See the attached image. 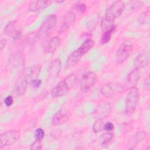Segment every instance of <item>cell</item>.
Masks as SVG:
<instances>
[{"instance_id": "1", "label": "cell", "mask_w": 150, "mask_h": 150, "mask_svg": "<svg viewBox=\"0 0 150 150\" xmlns=\"http://www.w3.org/2000/svg\"><path fill=\"white\" fill-rule=\"evenodd\" d=\"M76 80L74 74L69 75L64 80L58 83L53 88L51 91V96L53 98H57L66 95L74 87Z\"/></svg>"}, {"instance_id": "2", "label": "cell", "mask_w": 150, "mask_h": 150, "mask_svg": "<svg viewBox=\"0 0 150 150\" xmlns=\"http://www.w3.org/2000/svg\"><path fill=\"white\" fill-rule=\"evenodd\" d=\"M139 92L136 87H133L129 90L125 100V114L130 116L135 111L139 101Z\"/></svg>"}, {"instance_id": "3", "label": "cell", "mask_w": 150, "mask_h": 150, "mask_svg": "<svg viewBox=\"0 0 150 150\" xmlns=\"http://www.w3.org/2000/svg\"><path fill=\"white\" fill-rule=\"evenodd\" d=\"M133 50L132 42L126 39L123 41L118 47L116 52V61L118 64H121L125 62L130 54L132 53Z\"/></svg>"}, {"instance_id": "4", "label": "cell", "mask_w": 150, "mask_h": 150, "mask_svg": "<svg viewBox=\"0 0 150 150\" xmlns=\"http://www.w3.org/2000/svg\"><path fill=\"white\" fill-rule=\"evenodd\" d=\"M57 23V16L55 15H50L47 17L41 25L37 36L39 38H44L49 36L54 29Z\"/></svg>"}, {"instance_id": "5", "label": "cell", "mask_w": 150, "mask_h": 150, "mask_svg": "<svg viewBox=\"0 0 150 150\" xmlns=\"http://www.w3.org/2000/svg\"><path fill=\"white\" fill-rule=\"evenodd\" d=\"M125 8V5L123 1H115L107 9L105 15L104 17L110 21H114L116 18H118L122 13Z\"/></svg>"}, {"instance_id": "6", "label": "cell", "mask_w": 150, "mask_h": 150, "mask_svg": "<svg viewBox=\"0 0 150 150\" xmlns=\"http://www.w3.org/2000/svg\"><path fill=\"white\" fill-rule=\"evenodd\" d=\"M97 76L94 71H89L84 73L80 80V90L83 93H87L95 86Z\"/></svg>"}, {"instance_id": "7", "label": "cell", "mask_w": 150, "mask_h": 150, "mask_svg": "<svg viewBox=\"0 0 150 150\" xmlns=\"http://www.w3.org/2000/svg\"><path fill=\"white\" fill-rule=\"evenodd\" d=\"M21 134L17 130H10L0 135V148L9 146L15 144L19 139Z\"/></svg>"}, {"instance_id": "8", "label": "cell", "mask_w": 150, "mask_h": 150, "mask_svg": "<svg viewBox=\"0 0 150 150\" xmlns=\"http://www.w3.org/2000/svg\"><path fill=\"white\" fill-rule=\"evenodd\" d=\"M125 87L122 84L118 83H108L102 86L101 93L105 97L110 98L114 97L124 90Z\"/></svg>"}, {"instance_id": "9", "label": "cell", "mask_w": 150, "mask_h": 150, "mask_svg": "<svg viewBox=\"0 0 150 150\" xmlns=\"http://www.w3.org/2000/svg\"><path fill=\"white\" fill-rule=\"evenodd\" d=\"M24 65V57L19 52L16 51L12 53L8 60V66L12 71H18Z\"/></svg>"}, {"instance_id": "10", "label": "cell", "mask_w": 150, "mask_h": 150, "mask_svg": "<svg viewBox=\"0 0 150 150\" xmlns=\"http://www.w3.org/2000/svg\"><path fill=\"white\" fill-rule=\"evenodd\" d=\"M149 50L148 48L142 50L136 56L134 60V66L135 68L139 69L147 66L149 63Z\"/></svg>"}, {"instance_id": "11", "label": "cell", "mask_w": 150, "mask_h": 150, "mask_svg": "<svg viewBox=\"0 0 150 150\" xmlns=\"http://www.w3.org/2000/svg\"><path fill=\"white\" fill-rule=\"evenodd\" d=\"M28 81L25 77L21 76L16 81L12 90V93L15 96H21L23 95L26 90Z\"/></svg>"}, {"instance_id": "12", "label": "cell", "mask_w": 150, "mask_h": 150, "mask_svg": "<svg viewBox=\"0 0 150 150\" xmlns=\"http://www.w3.org/2000/svg\"><path fill=\"white\" fill-rule=\"evenodd\" d=\"M70 112L67 108H62L54 114L52 118V123L54 125H60L66 122L69 118Z\"/></svg>"}, {"instance_id": "13", "label": "cell", "mask_w": 150, "mask_h": 150, "mask_svg": "<svg viewBox=\"0 0 150 150\" xmlns=\"http://www.w3.org/2000/svg\"><path fill=\"white\" fill-rule=\"evenodd\" d=\"M5 34L13 39H18L21 36V32L18 29L16 21L9 22L4 29Z\"/></svg>"}, {"instance_id": "14", "label": "cell", "mask_w": 150, "mask_h": 150, "mask_svg": "<svg viewBox=\"0 0 150 150\" xmlns=\"http://www.w3.org/2000/svg\"><path fill=\"white\" fill-rule=\"evenodd\" d=\"M41 66L39 64H35L28 68L25 73L23 74L27 79L28 83H32L36 79H38L39 74L40 72Z\"/></svg>"}, {"instance_id": "15", "label": "cell", "mask_w": 150, "mask_h": 150, "mask_svg": "<svg viewBox=\"0 0 150 150\" xmlns=\"http://www.w3.org/2000/svg\"><path fill=\"white\" fill-rule=\"evenodd\" d=\"M76 18V13L73 11L67 12L63 18L62 23L60 25L59 33H61L67 29L75 21Z\"/></svg>"}, {"instance_id": "16", "label": "cell", "mask_w": 150, "mask_h": 150, "mask_svg": "<svg viewBox=\"0 0 150 150\" xmlns=\"http://www.w3.org/2000/svg\"><path fill=\"white\" fill-rule=\"evenodd\" d=\"M52 3L49 1H32L29 3V9L30 12H39L44 10Z\"/></svg>"}, {"instance_id": "17", "label": "cell", "mask_w": 150, "mask_h": 150, "mask_svg": "<svg viewBox=\"0 0 150 150\" xmlns=\"http://www.w3.org/2000/svg\"><path fill=\"white\" fill-rule=\"evenodd\" d=\"M62 68V62L59 58L54 59L49 68V74L52 77H56L59 74Z\"/></svg>"}, {"instance_id": "18", "label": "cell", "mask_w": 150, "mask_h": 150, "mask_svg": "<svg viewBox=\"0 0 150 150\" xmlns=\"http://www.w3.org/2000/svg\"><path fill=\"white\" fill-rule=\"evenodd\" d=\"M84 54H85L83 53V52L80 48H78L77 50L72 52L69 56L67 60V65L69 66L75 65L81 60Z\"/></svg>"}, {"instance_id": "19", "label": "cell", "mask_w": 150, "mask_h": 150, "mask_svg": "<svg viewBox=\"0 0 150 150\" xmlns=\"http://www.w3.org/2000/svg\"><path fill=\"white\" fill-rule=\"evenodd\" d=\"M60 43V38L58 36H54L51 38L45 47V50L47 53H53L59 46Z\"/></svg>"}, {"instance_id": "20", "label": "cell", "mask_w": 150, "mask_h": 150, "mask_svg": "<svg viewBox=\"0 0 150 150\" xmlns=\"http://www.w3.org/2000/svg\"><path fill=\"white\" fill-rule=\"evenodd\" d=\"M140 77L139 70L137 68H134L127 76V80L128 84L131 87H135L139 81Z\"/></svg>"}, {"instance_id": "21", "label": "cell", "mask_w": 150, "mask_h": 150, "mask_svg": "<svg viewBox=\"0 0 150 150\" xmlns=\"http://www.w3.org/2000/svg\"><path fill=\"white\" fill-rule=\"evenodd\" d=\"M114 135L110 132H105L101 136L100 141L101 146L103 148H107L110 146V144L112 142Z\"/></svg>"}, {"instance_id": "22", "label": "cell", "mask_w": 150, "mask_h": 150, "mask_svg": "<svg viewBox=\"0 0 150 150\" xmlns=\"http://www.w3.org/2000/svg\"><path fill=\"white\" fill-rule=\"evenodd\" d=\"M95 45V42L93 40L87 39L81 44L80 46V49L83 52L84 54H86L87 52H88L91 48L94 47Z\"/></svg>"}, {"instance_id": "23", "label": "cell", "mask_w": 150, "mask_h": 150, "mask_svg": "<svg viewBox=\"0 0 150 150\" xmlns=\"http://www.w3.org/2000/svg\"><path fill=\"white\" fill-rule=\"evenodd\" d=\"M114 30H115V28L103 32V34H102L101 38V43L102 45L105 44L110 40L112 35L113 32H114Z\"/></svg>"}, {"instance_id": "24", "label": "cell", "mask_w": 150, "mask_h": 150, "mask_svg": "<svg viewBox=\"0 0 150 150\" xmlns=\"http://www.w3.org/2000/svg\"><path fill=\"white\" fill-rule=\"evenodd\" d=\"M105 122L103 118H99L96 121L94 122L93 129L95 132H99L104 130Z\"/></svg>"}, {"instance_id": "25", "label": "cell", "mask_w": 150, "mask_h": 150, "mask_svg": "<svg viewBox=\"0 0 150 150\" xmlns=\"http://www.w3.org/2000/svg\"><path fill=\"white\" fill-rule=\"evenodd\" d=\"M138 21L140 24H149V12L148 11L144 12L141 13L138 18Z\"/></svg>"}, {"instance_id": "26", "label": "cell", "mask_w": 150, "mask_h": 150, "mask_svg": "<svg viewBox=\"0 0 150 150\" xmlns=\"http://www.w3.org/2000/svg\"><path fill=\"white\" fill-rule=\"evenodd\" d=\"M98 110L103 114H108L111 111V107L109 103H103L98 107Z\"/></svg>"}, {"instance_id": "27", "label": "cell", "mask_w": 150, "mask_h": 150, "mask_svg": "<svg viewBox=\"0 0 150 150\" xmlns=\"http://www.w3.org/2000/svg\"><path fill=\"white\" fill-rule=\"evenodd\" d=\"M146 134L145 131H139L136 133V134L134 136L133 138V141L135 142H138L140 141H142L145 137H146Z\"/></svg>"}, {"instance_id": "28", "label": "cell", "mask_w": 150, "mask_h": 150, "mask_svg": "<svg viewBox=\"0 0 150 150\" xmlns=\"http://www.w3.org/2000/svg\"><path fill=\"white\" fill-rule=\"evenodd\" d=\"M35 135L36 139H39V140H42L43 139V138L44 137V136H45L44 130L43 129H42L41 128H37L35 130Z\"/></svg>"}, {"instance_id": "29", "label": "cell", "mask_w": 150, "mask_h": 150, "mask_svg": "<svg viewBox=\"0 0 150 150\" xmlns=\"http://www.w3.org/2000/svg\"><path fill=\"white\" fill-rule=\"evenodd\" d=\"M42 148V140L36 139V141L30 145V149H41Z\"/></svg>"}, {"instance_id": "30", "label": "cell", "mask_w": 150, "mask_h": 150, "mask_svg": "<svg viewBox=\"0 0 150 150\" xmlns=\"http://www.w3.org/2000/svg\"><path fill=\"white\" fill-rule=\"evenodd\" d=\"M74 8L76 9V11H77L79 12L80 13H83L85 12L86 9V5L85 4L83 3H77L75 6H74Z\"/></svg>"}, {"instance_id": "31", "label": "cell", "mask_w": 150, "mask_h": 150, "mask_svg": "<svg viewBox=\"0 0 150 150\" xmlns=\"http://www.w3.org/2000/svg\"><path fill=\"white\" fill-rule=\"evenodd\" d=\"M143 6V3L141 1H132L131 4V8L133 10H139V9L142 8Z\"/></svg>"}, {"instance_id": "32", "label": "cell", "mask_w": 150, "mask_h": 150, "mask_svg": "<svg viewBox=\"0 0 150 150\" xmlns=\"http://www.w3.org/2000/svg\"><path fill=\"white\" fill-rule=\"evenodd\" d=\"M13 103V98L12 96H8L5 99H4V104L7 107H10L12 105Z\"/></svg>"}, {"instance_id": "33", "label": "cell", "mask_w": 150, "mask_h": 150, "mask_svg": "<svg viewBox=\"0 0 150 150\" xmlns=\"http://www.w3.org/2000/svg\"><path fill=\"white\" fill-rule=\"evenodd\" d=\"M114 125L112 122H107L105 123L104 127V130L107 132H111L114 129Z\"/></svg>"}, {"instance_id": "34", "label": "cell", "mask_w": 150, "mask_h": 150, "mask_svg": "<svg viewBox=\"0 0 150 150\" xmlns=\"http://www.w3.org/2000/svg\"><path fill=\"white\" fill-rule=\"evenodd\" d=\"M144 88L145 91H149L150 89V82H149V77L148 76L145 79V81L144 83Z\"/></svg>"}, {"instance_id": "35", "label": "cell", "mask_w": 150, "mask_h": 150, "mask_svg": "<svg viewBox=\"0 0 150 150\" xmlns=\"http://www.w3.org/2000/svg\"><path fill=\"white\" fill-rule=\"evenodd\" d=\"M41 83H42V81H41L40 80H39V79H36V80H35L34 81H33L31 83V84H32V86H33V87L37 88V87H39L40 86Z\"/></svg>"}, {"instance_id": "36", "label": "cell", "mask_w": 150, "mask_h": 150, "mask_svg": "<svg viewBox=\"0 0 150 150\" xmlns=\"http://www.w3.org/2000/svg\"><path fill=\"white\" fill-rule=\"evenodd\" d=\"M6 44V40L4 39H2L0 41V48H1V52L2 51L3 49L5 47Z\"/></svg>"}]
</instances>
